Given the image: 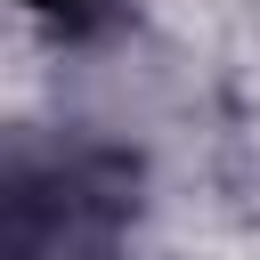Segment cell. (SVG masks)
<instances>
[{
	"mask_svg": "<svg viewBox=\"0 0 260 260\" xmlns=\"http://www.w3.org/2000/svg\"><path fill=\"white\" fill-rule=\"evenodd\" d=\"M114 219L122 187L89 179V162L0 154V260H106Z\"/></svg>",
	"mask_w": 260,
	"mask_h": 260,
	"instance_id": "6da1fadb",
	"label": "cell"
},
{
	"mask_svg": "<svg viewBox=\"0 0 260 260\" xmlns=\"http://www.w3.org/2000/svg\"><path fill=\"white\" fill-rule=\"evenodd\" d=\"M41 16H57V24H98L106 16V0H32Z\"/></svg>",
	"mask_w": 260,
	"mask_h": 260,
	"instance_id": "7a4b0ae2",
	"label": "cell"
}]
</instances>
